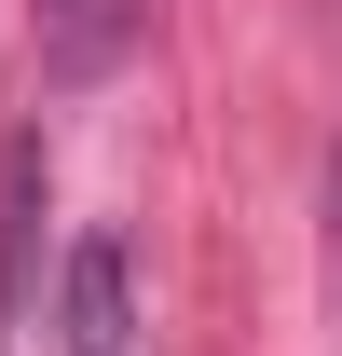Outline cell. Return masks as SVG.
<instances>
[{
    "instance_id": "obj_1",
    "label": "cell",
    "mask_w": 342,
    "mask_h": 356,
    "mask_svg": "<svg viewBox=\"0 0 342 356\" xmlns=\"http://www.w3.org/2000/svg\"><path fill=\"white\" fill-rule=\"evenodd\" d=\"M55 329H69V356H137V261H124V233H69Z\"/></svg>"
},
{
    "instance_id": "obj_2",
    "label": "cell",
    "mask_w": 342,
    "mask_h": 356,
    "mask_svg": "<svg viewBox=\"0 0 342 356\" xmlns=\"http://www.w3.org/2000/svg\"><path fill=\"white\" fill-rule=\"evenodd\" d=\"M137 42V0H42V69L55 83H110Z\"/></svg>"
},
{
    "instance_id": "obj_3",
    "label": "cell",
    "mask_w": 342,
    "mask_h": 356,
    "mask_svg": "<svg viewBox=\"0 0 342 356\" xmlns=\"http://www.w3.org/2000/svg\"><path fill=\"white\" fill-rule=\"evenodd\" d=\"M329 302H342V151H329Z\"/></svg>"
}]
</instances>
